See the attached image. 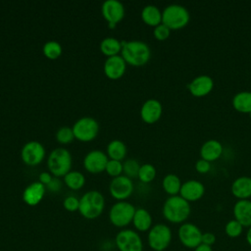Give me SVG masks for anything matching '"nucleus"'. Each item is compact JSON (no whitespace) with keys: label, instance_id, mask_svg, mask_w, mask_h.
<instances>
[{"label":"nucleus","instance_id":"f257e3e1","mask_svg":"<svg viewBox=\"0 0 251 251\" xmlns=\"http://www.w3.org/2000/svg\"><path fill=\"white\" fill-rule=\"evenodd\" d=\"M121 42V56L126 64L133 67H141L149 62L151 58V50L145 42L139 40Z\"/></svg>","mask_w":251,"mask_h":251},{"label":"nucleus","instance_id":"f03ea898","mask_svg":"<svg viewBox=\"0 0 251 251\" xmlns=\"http://www.w3.org/2000/svg\"><path fill=\"white\" fill-rule=\"evenodd\" d=\"M162 213L164 218L172 224H183L191 213L189 202L179 195L170 196L163 205Z\"/></svg>","mask_w":251,"mask_h":251},{"label":"nucleus","instance_id":"7ed1b4c3","mask_svg":"<svg viewBox=\"0 0 251 251\" xmlns=\"http://www.w3.org/2000/svg\"><path fill=\"white\" fill-rule=\"evenodd\" d=\"M105 199L101 192L97 190L87 191L79 199V214L87 219L94 220L98 218L104 211Z\"/></svg>","mask_w":251,"mask_h":251},{"label":"nucleus","instance_id":"20e7f679","mask_svg":"<svg viewBox=\"0 0 251 251\" xmlns=\"http://www.w3.org/2000/svg\"><path fill=\"white\" fill-rule=\"evenodd\" d=\"M190 20L188 10L179 4H171L162 12V24L167 25L171 30L180 29L187 25Z\"/></svg>","mask_w":251,"mask_h":251},{"label":"nucleus","instance_id":"39448f33","mask_svg":"<svg viewBox=\"0 0 251 251\" xmlns=\"http://www.w3.org/2000/svg\"><path fill=\"white\" fill-rule=\"evenodd\" d=\"M47 167L51 175L55 177L65 176L72 168V155L71 153L63 148H55L48 156Z\"/></svg>","mask_w":251,"mask_h":251},{"label":"nucleus","instance_id":"423d86ee","mask_svg":"<svg viewBox=\"0 0 251 251\" xmlns=\"http://www.w3.org/2000/svg\"><path fill=\"white\" fill-rule=\"evenodd\" d=\"M172 237L173 234L169 226L165 224H156L148 231L147 242L152 250L164 251L170 246Z\"/></svg>","mask_w":251,"mask_h":251},{"label":"nucleus","instance_id":"0eeeda50","mask_svg":"<svg viewBox=\"0 0 251 251\" xmlns=\"http://www.w3.org/2000/svg\"><path fill=\"white\" fill-rule=\"evenodd\" d=\"M136 208L129 202L118 201L109 211V220L117 227H125L132 223Z\"/></svg>","mask_w":251,"mask_h":251},{"label":"nucleus","instance_id":"6e6552de","mask_svg":"<svg viewBox=\"0 0 251 251\" xmlns=\"http://www.w3.org/2000/svg\"><path fill=\"white\" fill-rule=\"evenodd\" d=\"M72 128L75 138L82 142L93 140L99 132V125L97 121L90 117H83L78 119L74 124Z\"/></svg>","mask_w":251,"mask_h":251},{"label":"nucleus","instance_id":"1a4fd4ad","mask_svg":"<svg viewBox=\"0 0 251 251\" xmlns=\"http://www.w3.org/2000/svg\"><path fill=\"white\" fill-rule=\"evenodd\" d=\"M119 251H143V242L139 233L132 229H122L115 237Z\"/></svg>","mask_w":251,"mask_h":251},{"label":"nucleus","instance_id":"9d476101","mask_svg":"<svg viewBox=\"0 0 251 251\" xmlns=\"http://www.w3.org/2000/svg\"><path fill=\"white\" fill-rule=\"evenodd\" d=\"M201 229L192 223H183L177 229V236L180 243L188 248L195 249L199 244H201L202 239Z\"/></svg>","mask_w":251,"mask_h":251},{"label":"nucleus","instance_id":"9b49d317","mask_svg":"<svg viewBox=\"0 0 251 251\" xmlns=\"http://www.w3.org/2000/svg\"><path fill=\"white\" fill-rule=\"evenodd\" d=\"M45 157L44 146L38 141H29L25 143L21 150V158L23 162L30 167L39 165Z\"/></svg>","mask_w":251,"mask_h":251},{"label":"nucleus","instance_id":"f8f14e48","mask_svg":"<svg viewBox=\"0 0 251 251\" xmlns=\"http://www.w3.org/2000/svg\"><path fill=\"white\" fill-rule=\"evenodd\" d=\"M111 196L118 201H125L133 192L132 180L126 176H120L114 177L109 185Z\"/></svg>","mask_w":251,"mask_h":251},{"label":"nucleus","instance_id":"ddd939ff","mask_svg":"<svg viewBox=\"0 0 251 251\" xmlns=\"http://www.w3.org/2000/svg\"><path fill=\"white\" fill-rule=\"evenodd\" d=\"M108 161L109 158L103 151L92 150L85 155L83 167L88 173L96 175L105 171Z\"/></svg>","mask_w":251,"mask_h":251},{"label":"nucleus","instance_id":"4468645a","mask_svg":"<svg viewBox=\"0 0 251 251\" xmlns=\"http://www.w3.org/2000/svg\"><path fill=\"white\" fill-rule=\"evenodd\" d=\"M103 18L109 25H117L125 17L124 5L117 0H107L102 4L101 8Z\"/></svg>","mask_w":251,"mask_h":251},{"label":"nucleus","instance_id":"2eb2a0df","mask_svg":"<svg viewBox=\"0 0 251 251\" xmlns=\"http://www.w3.org/2000/svg\"><path fill=\"white\" fill-rule=\"evenodd\" d=\"M214 88V80L210 75H201L195 76L187 85V89L194 97H204Z\"/></svg>","mask_w":251,"mask_h":251},{"label":"nucleus","instance_id":"dca6fc26","mask_svg":"<svg viewBox=\"0 0 251 251\" xmlns=\"http://www.w3.org/2000/svg\"><path fill=\"white\" fill-rule=\"evenodd\" d=\"M163 107L159 100L151 98L146 100L140 109V117L146 124H154L158 122L162 116Z\"/></svg>","mask_w":251,"mask_h":251},{"label":"nucleus","instance_id":"f3484780","mask_svg":"<svg viewBox=\"0 0 251 251\" xmlns=\"http://www.w3.org/2000/svg\"><path fill=\"white\" fill-rule=\"evenodd\" d=\"M205 193V186L201 181L195 179L186 180L181 184L179 196L187 202H195L201 199Z\"/></svg>","mask_w":251,"mask_h":251},{"label":"nucleus","instance_id":"a211bd4d","mask_svg":"<svg viewBox=\"0 0 251 251\" xmlns=\"http://www.w3.org/2000/svg\"><path fill=\"white\" fill-rule=\"evenodd\" d=\"M126 70V63L121 55L109 57L104 63V73L110 79L116 80L121 78Z\"/></svg>","mask_w":251,"mask_h":251},{"label":"nucleus","instance_id":"6ab92c4d","mask_svg":"<svg viewBox=\"0 0 251 251\" xmlns=\"http://www.w3.org/2000/svg\"><path fill=\"white\" fill-rule=\"evenodd\" d=\"M45 194V185L39 181L29 183L23 192V200L28 206H36L43 199Z\"/></svg>","mask_w":251,"mask_h":251},{"label":"nucleus","instance_id":"aec40b11","mask_svg":"<svg viewBox=\"0 0 251 251\" xmlns=\"http://www.w3.org/2000/svg\"><path fill=\"white\" fill-rule=\"evenodd\" d=\"M234 220L239 222L243 227L251 226V200H238L232 209Z\"/></svg>","mask_w":251,"mask_h":251},{"label":"nucleus","instance_id":"412c9836","mask_svg":"<svg viewBox=\"0 0 251 251\" xmlns=\"http://www.w3.org/2000/svg\"><path fill=\"white\" fill-rule=\"evenodd\" d=\"M223 145L217 139H209L205 141L200 148V157L208 162L218 160L223 154Z\"/></svg>","mask_w":251,"mask_h":251},{"label":"nucleus","instance_id":"4be33fe9","mask_svg":"<svg viewBox=\"0 0 251 251\" xmlns=\"http://www.w3.org/2000/svg\"><path fill=\"white\" fill-rule=\"evenodd\" d=\"M232 195L238 200H246L251 197V177L239 176L231 183L230 187Z\"/></svg>","mask_w":251,"mask_h":251},{"label":"nucleus","instance_id":"5701e85b","mask_svg":"<svg viewBox=\"0 0 251 251\" xmlns=\"http://www.w3.org/2000/svg\"><path fill=\"white\" fill-rule=\"evenodd\" d=\"M153 220L151 214L144 208H137L135 210L132 225L137 231L144 232L149 231L150 228L153 226Z\"/></svg>","mask_w":251,"mask_h":251},{"label":"nucleus","instance_id":"b1692460","mask_svg":"<svg viewBox=\"0 0 251 251\" xmlns=\"http://www.w3.org/2000/svg\"><path fill=\"white\" fill-rule=\"evenodd\" d=\"M143 23L149 26H157L162 24V12L155 5H146L141 11Z\"/></svg>","mask_w":251,"mask_h":251},{"label":"nucleus","instance_id":"393cba45","mask_svg":"<svg viewBox=\"0 0 251 251\" xmlns=\"http://www.w3.org/2000/svg\"><path fill=\"white\" fill-rule=\"evenodd\" d=\"M232 107L239 113H251V91H240L236 93L231 100Z\"/></svg>","mask_w":251,"mask_h":251},{"label":"nucleus","instance_id":"a878e982","mask_svg":"<svg viewBox=\"0 0 251 251\" xmlns=\"http://www.w3.org/2000/svg\"><path fill=\"white\" fill-rule=\"evenodd\" d=\"M107 156L110 160L121 161L126 156V146L119 139H114L109 142L107 146Z\"/></svg>","mask_w":251,"mask_h":251},{"label":"nucleus","instance_id":"bb28decb","mask_svg":"<svg viewBox=\"0 0 251 251\" xmlns=\"http://www.w3.org/2000/svg\"><path fill=\"white\" fill-rule=\"evenodd\" d=\"M100 51L107 58L117 56L122 51V42L115 37H106L100 43Z\"/></svg>","mask_w":251,"mask_h":251},{"label":"nucleus","instance_id":"cd10ccee","mask_svg":"<svg viewBox=\"0 0 251 251\" xmlns=\"http://www.w3.org/2000/svg\"><path fill=\"white\" fill-rule=\"evenodd\" d=\"M181 184L182 182L180 178L175 174H168L167 176H164L162 180V187L164 191L170 196L178 195Z\"/></svg>","mask_w":251,"mask_h":251},{"label":"nucleus","instance_id":"c85d7f7f","mask_svg":"<svg viewBox=\"0 0 251 251\" xmlns=\"http://www.w3.org/2000/svg\"><path fill=\"white\" fill-rule=\"evenodd\" d=\"M64 181L72 190H78L84 185L85 177L78 171H71L64 176Z\"/></svg>","mask_w":251,"mask_h":251},{"label":"nucleus","instance_id":"c756f323","mask_svg":"<svg viewBox=\"0 0 251 251\" xmlns=\"http://www.w3.org/2000/svg\"><path fill=\"white\" fill-rule=\"evenodd\" d=\"M43 54L50 60H56L62 55V46L57 41H48L42 47Z\"/></svg>","mask_w":251,"mask_h":251},{"label":"nucleus","instance_id":"7c9ffc66","mask_svg":"<svg viewBox=\"0 0 251 251\" xmlns=\"http://www.w3.org/2000/svg\"><path fill=\"white\" fill-rule=\"evenodd\" d=\"M156 168L152 164L147 163L140 166L137 177L139 178L140 181L144 183H149L152 180H154V178L156 177Z\"/></svg>","mask_w":251,"mask_h":251},{"label":"nucleus","instance_id":"2f4dec72","mask_svg":"<svg viewBox=\"0 0 251 251\" xmlns=\"http://www.w3.org/2000/svg\"><path fill=\"white\" fill-rule=\"evenodd\" d=\"M242 231H243L242 225L234 219L228 221L225 226V232L230 238H236L240 236Z\"/></svg>","mask_w":251,"mask_h":251},{"label":"nucleus","instance_id":"473e14b6","mask_svg":"<svg viewBox=\"0 0 251 251\" xmlns=\"http://www.w3.org/2000/svg\"><path fill=\"white\" fill-rule=\"evenodd\" d=\"M139 169L140 165L134 159H128L123 164V172L125 173V176H126L129 178L136 177L138 176Z\"/></svg>","mask_w":251,"mask_h":251},{"label":"nucleus","instance_id":"72a5a7b5","mask_svg":"<svg viewBox=\"0 0 251 251\" xmlns=\"http://www.w3.org/2000/svg\"><path fill=\"white\" fill-rule=\"evenodd\" d=\"M75 138L73 128L68 126H62L56 132V139L61 144H69Z\"/></svg>","mask_w":251,"mask_h":251},{"label":"nucleus","instance_id":"f704fd0d","mask_svg":"<svg viewBox=\"0 0 251 251\" xmlns=\"http://www.w3.org/2000/svg\"><path fill=\"white\" fill-rule=\"evenodd\" d=\"M105 171L110 176H113V178L120 176L123 173V163L121 161L109 159Z\"/></svg>","mask_w":251,"mask_h":251},{"label":"nucleus","instance_id":"c9c22d12","mask_svg":"<svg viewBox=\"0 0 251 251\" xmlns=\"http://www.w3.org/2000/svg\"><path fill=\"white\" fill-rule=\"evenodd\" d=\"M153 35L157 40L164 41V40H166L170 37L171 29L167 25H165L164 24H160L159 25L154 27Z\"/></svg>","mask_w":251,"mask_h":251},{"label":"nucleus","instance_id":"e433bc0d","mask_svg":"<svg viewBox=\"0 0 251 251\" xmlns=\"http://www.w3.org/2000/svg\"><path fill=\"white\" fill-rule=\"evenodd\" d=\"M64 208L69 212H75L78 211L79 208V199H77L75 196H68L64 199L63 202Z\"/></svg>","mask_w":251,"mask_h":251},{"label":"nucleus","instance_id":"4c0bfd02","mask_svg":"<svg viewBox=\"0 0 251 251\" xmlns=\"http://www.w3.org/2000/svg\"><path fill=\"white\" fill-rule=\"evenodd\" d=\"M195 169L199 174H207L211 170V163L206 160L199 159L195 163Z\"/></svg>","mask_w":251,"mask_h":251},{"label":"nucleus","instance_id":"58836bf2","mask_svg":"<svg viewBox=\"0 0 251 251\" xmlns=\"http://www.w3.org/2000/svg\"><path fill=\"white\" fill-rule=\"evenodd\" d=\"M216 242V235L212 232H203L202 233V239H201V243L209 245V246H213V244Z\"/></svg>","mask_w":251,"mask_h":251},{"label":"nucleus","instance_id":"ea45409f","mask_svg":"<svg viewBox=\"0 0 251 251\" xmlns=\"http://www.w3.org/2000/svg\"><path fill=\"white\" fill-rule=\"evenodd\" d=\"M46 187L52 191V192H57L61 189L62 187V182L57 178V177H53L52 180L50 181V183L48 185H46Z\"/></svg>","mask_w":251,"mask_h":251},{"label":"nucleus","instance_id":"a19ab883","mask_svg":"<svg viewBox=\"0 0 251 251\" xmlns=\"http://www.w3.org/2000/svg\"><path fill=\"white\" fill-rule=\"evenodd\" d=\"M52 176L50 173L48 172H43L39 175L38 176V181L41 182L43 185H48L50 183V181L52 180Z\"/></svg>","mask_w":251,"mask_h":251},{"label":"nucleus","instance_id":"79ce46f5","mask_svg":"<svg viewBox=\"0 0 251 251\" xmlns=\"http://www.w3.org/2000/svg\"><path fill=\"white\" fill-rule=\"evenodd\" d=\"M193 251H213V249H212V246L201 243Z\"/></svg>","mask_w":251,"mask_h":251},{"label":"nucleus","instance_id":"37998d69","mask_svg":"<svg viewBox=\"0 0 251 251\" xmlns=\"http://www.w3.org/2000/svg\"><path fill=\"white\" fill-rule=\"evenodd\" d=\"M246 241L251 246V226L248 227V230L246 232Z\"/></svg>","mask_w":251,"mask_h":251},{"label":"nucleus","instance_id":"c03bdc74","mask_svg":"<svg viewBox=\"0 0 251 251\" xmlns=\"http://www.w3.org/2000/svg\"><path fill=\"white\" fill-rule=\"evenodd\" d=\"M249 116H250V118H251V113H250V114H249Z\"/></svg>","mask_w":251,"mask_h":251}]
</instances>
